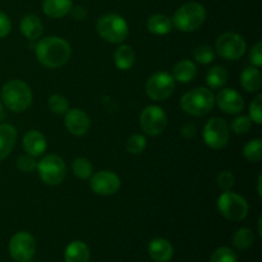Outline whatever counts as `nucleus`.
<instances>
[{
	"label": "nucleus",
	"mask_w": 262,
	"mask_h": 262,
	"mask_svg": "<svg viewBox=\"0 0 262 262\" xmlns=\"http://www.w3.org/2000/svg\"><path fill=\"white\" fill-rule=\"evenodd\" d=\"M71 45L68 41L56 36L41 38L36 45V58L46 68H60L71 58Z\"/></svg>",
	"instance_id": "nucleus-1"
},
{
	"label": "nucleus",
	"mask_w": 262,
	"mask_h": 262,
	"mask_svg": "<svg viewBox=\"0 0 262 262\" xmlns=\"http://www.w3.org/2000/svg\"><path fill=\"white\" fill-rule=\"evenodd\" d=\"M2 101L14 113H23L32 104V92L30 86L20 79H10L2 89Z\"/></svg>",
	"instance_id": "nucleus-2"
},
{
	"label": "nucleus",
	"mask_w": 262,
	"mask_h": 262,
	"mask_svg": "<svg viewBox=\"0 0 262 262\" xmlns=\"http://www.w3.org/2000/svg\"><path fill=\"white\" fill-rule=\"evenodd\" d=\"M205 19L206 10L204 5L197 2H189L177 9L171 23L181 32H193L204 25Z\"/></svg>",
	"instance_id": "nucleus-3"
},
{
	"label": "nucleus",
	"mask_w": 262,
	"mask_h": 262,
	"mask_svg": "<svg viewBox=\"0 0 262 262\" xmlns=\"http://www.w3.org/2000/svg\"><path fill=\"white\" fill-rule=\"evenodd\" d=\"M215 105V96L206 87H197L186 92L181 100V107L184 113L193 117L209 114Z\"/></svg>",
	"instance_id": "nucleus-4"
},
{
	"label": "nucleus",
	"mask_w": 262,
	"mask_h": 262,
	"mask_svg": "<svg viewBox=\"0 0 262 262\" xmlns=\"http://www.w3.org/2000/svg\"><path fill=\"white\" fill-rule=\"evenodd\" d=\"M96 30L105 41L112 43H122L129 33L127 20L114 13H107L100 17L96 23Z\"/></svg>",
	"instance_id": "nucleus-5"
},
{
	"label": "nucleus",
	"mask_w": 262,
	"mask_h": 262,
	"mask_svg": "<svg viewBox=\"0 0 262 262\" xmlns=\"http://www.w3.org/2000/svg\"><path fill=\"white\" fill-rule=\"evenodd\" d=\"M217 210L225 219L241 222L247 216L248 204L239 194L224 191L217 199Z\"/></svg>",
	"instance_id": "nucleus-6"
},
{
	"label": "nucleus",
	"mask_w": 262,
	"mask_h": 262,
	"mask_svg": "<svg viewBox=\"0 0 262 262\" xmlns=\"http://www.w3.org/2000/svg\"><path fill=\"white\" fill-rule=\"evenodd\" d=\"M37 171L41 181L48 186H58L67 176V166L63 159L58 155L45 156L37 164Z\"/></svg>",
	"instance_id": "nucleus-7"
},
{
	"label": "nucleus",
	"mask_w": 262,
	"mask_h": 262,
	"mask_svg": "<svg viewBox=\"0 0 262 262\" xmlns=\"http://www.w3.org/2000/svg\"><path fill=\"white\" fill-rule=\"evenodd\" d=\"M215 49L222 58L227 60H238L245 55L247 43L243 36L234 32H227L216 38Z\"/></svg>",
	"instance_id": "nucleus-8"
},
{
	"label": "nucleus",
	"mask_w": 262,
	"mask_h": 262,
	"mask_svg": "<svg viewBox=\"0 0 262 262\" xmlns=\"http://www.w3.org/2000/svg\"><path fill=\"white\" fill-rule=\"evenodd\" d=\"M176 81L168 72H156L146 82V94L154 101H164L173 95Z\"/></svg>",
	"instance_id": "nucleus-9"
},
{
	"label": "nucleus",
	"mask_w": 262,
	"mask_h": 262,
	"mask_svg": "<svg viewBox=\"0 0 262 262\" xmlns=\"http://www.w3.org/2000/svg\"><path fill=\"white\" fill-rule=\"evenodd\" d=\"M166 124H168V117L160 106L150 105L141 113L140 125L146 135L152 137L161 135L165 130Z\"/></svg>",
	"instance_id": "nucleus-10"
},
{
	"label": "nucleus",
	"mask_w": 262,
	"mask_h": 262,
	"mask_svg": "<svg viewBox=\"0 0 262 262\" xmlns=\"http://www.w3.org/2000/svg\"><path fill=\"white\" fill-rule=\"evenodd\" d=\"M9 253L17 262H28L36 253V241L30 233L18 232L10 238Z\"/></svg>",
	"instance_id": "nucleus-11"
},
{
	"label": "nucleus",
	"mask_w": 262,
	"mask_h": 262,
	"mask_svg": "<svg viewBox=\"0 0 262 262\" xmlns=\"http://www.w3.org/2000/svg\"><path fill=\"white\" fill-rule=\"evenodd\" d=\"M204 141L210 148L220 150L229 141V127L222 118H211L204 128Z\"/></svg>",
	"instance_id": "nucleus-12"
},
{
	"label": "nucleus",
	"mask_w": 262,
	"mask_h": 262,
	"mask_svg": "<svg viewBox=\"0 0 262 262\" xmlns=\"http://www.w3.org/2000/svg\"><path fill=\"white\" fill-rule=\"evenodd\" d=\"M91 189L100 196H112L120 188V178L114 171L102 170L91 177Z\"/></svg>",
	"instance_id": "nucleus-13"
},
{
	"label": "nucleus",
	"mask_w": 262,
	"mask_h": 262,
	"mask_svg": "<svg viewBox=\"0 0 262 262\" xmlns=\"http://www.w3.org/2000/svg\"><path fill=\"white\" fill-rule=\"evenodd\" d=\"M217 106L227 114H239L245 107V100L242 95L233 89H224L215 97Z\"/></svg>",
	"instance_id": "nucleus-14"
},
{
	"label": "nucleus",
	"mask_w": 262,
	"mask_h": 262,
	"mask_svg": "<svg viewBox=\"0 0 262 262\" xmlns=\"http://www.w3.org/2000/svg\"><path fill=\"white\" fill-rule=\"evenodd\" d=\"M67 130L73 136H84L91 127L90 117L82 109H68L64 118Z\"/></svg>",
	"instance_id": "nucleus-15"
},
{
	"label": "nucleus",
	"mask_w": 262,
	"mask_h": 262,
	"mask_svg": "<svg viewBox=\"0 0 262 262\" xmlns=\"http://www.w3.org/2000/svg\"><path fill=\"white\" fill-rule=\"evenodd\" d=\"M46 147H48V142H46L45 136L40 130L31 129L23 136V148L28 155L37 158L45 152Z\"/></svg>",
	"instance_id": "nucleus-16"
},
{
	"label": "nucleus",
	"mask_w": 262,
	"mask_h": 262,
	"mask_svg": "<svg viewBox=\"0 0 262 262\" xmlns=\"http://www.w3.org/2000/svg\"><path fill=\"white\" fill-rule=\"evenodd\" d=\"M148 255L155 262H168L173 258L174 248L169 241L155 238L148 243Z\"/></svg>",
	"instance_id": "nucleus-17"
},
{
	"label": "nucleus",
	"mask_w": 262,
	"mask_h": 262,
	"mask_svg": "<svg viewBox=\"0 0 262 262\" xmlns=\"http://www.w3.org/2000/svg\"><path fill=\"white\" fill-rule=\"evenodd\" d=\"M91 253L89 246L82 241H73L69 243L64 251L66 262H89Z\"/></svg>",
	"instance_id": "nucleus-18"
},
{
	"label": "nucleus",
	"mask_w": 262,
	"mask_h": 262,
	"mask_svg": "<svg viewBox=\"0 0 262 262\" xmlns=\"http://www.w3.org/2000/svg\"><path fill=\"white\" fill-rule=\"evenodd\" d=\"M17 142V130L10 124H0V161L4 160Z\"/></svg>",
	"instance_id": "nucleus-19"
},
{
	"label": "nucleus",
	"mask_w": 262,
	"mask_h": 262,
	"mask_svg": "<svg viewBox=\"0 0 262 262\" xmlns=\"http://www.w3.org/2000/svg\"><path fill=\"white\" fill-rule=\"evenodd\" d=\"M20 32L28 40H37L43 32V26L40 18L35 14H27L20 20Z\"/></svg>",
	"instance_id": "nucleus-20"
},
{
	"label": "nucleus",
	"mask_w": 262,
	"mask_h": 262,
	"mask_svg": "<svg viewBox=\"0 0 262 262\" xmlns=\"http://www.w3.org/2000/svg\"><path fill=\"white\" fill-rule=\"evenodd\" d=\"M171 76H173L174 81H178L181 83H188V82L193 81L197 76L196 64L188 59H183L174 66Z\"/></svg>",
	"instance_id": "nucleus-21"
},
{
	"label": "nucleus",
	"mask_w": 262,
	"mask_h": 262,
	"mask_svg": "<svg viewBox=\"0 0 262 262\" xmlns=\"http://www.w3.org/2000/svg\"><path fill=\"white\" fill-rule=\"evenodd\" d=\"M72 0H43L42 10L50 18H63L71 12Z\"/></svg>",
	"instance_id": "nucleus-22"
},
{
	"label": "nucleus",
	"mask_w": 262,
	"mask_h": 262,
	"mask_svg": "<svg viewBox=\"0 0 262 262\" xmlns=\"http://www.w3.org/2000/svg\"><path fill=\"white\" fill-rule=\"evenodd\" d=\"M261 72L256 67H247L241 74V86L247 92H257L261 89Z\"/></svg>",
	"instance_id": "nucleus-23"
},
{
	"label": "nucleus",
	"mask_w": 262,
	"mask_h": 262,
	"mask_svg": "<svg viewBox=\"0 0 262 262\" xmlns=\"http://www.w3.org/2000/svg\"><path fill=\"white\" fill-rule=\"evenodd\" d=\"M136 55L129 45H122L115 50L114 63L115 67L120 71H128L135 66Z\"/></svg>",
	"instance_id": "nucleus-24"
},
{
	"label": "nucleus",
	"mask_w": 262,
	"mask_h": 262,
	"mask_svg": "<svg viewBox=\"0 0 262 262\" xmlns=\"http://www.w3.org/2000/svg\"><path fill=\"white\" fill-rule=\"evenodd\" d=\"M147 30L154 35H168L173 30V23L165 14H154L147 20Z\"/></svg>",
	"instance_id": "nucleus-25"
},
{
	"label": "nucleus",
	"mask_w": 262,
	"mask_h": 262,
	"mask_svg": "<svg viewBox=\"0 0 262 262\" xmlns=\"http://www.w3.org/2000/svg\"><path fill=\"white\" fill-rule=\"evenodd\" d=\"M228 82V72L224 67L216 66L206 74V83L210 89H220Z\"/></svg>",
	"instance_id": "nucleus-26"
},
{
	"label": "nucleus",
	"mask_w": 262,
	"mask_h": 262,
	"mask_svg": "<svg viewBox=\"0 0 262 262\" xmlns=\"http://www.w3.org/2000/svg\"><path fill=\"white\" fill-rule=\"evenodd\" d=\"M255 235L253 232L248 228H239L233 235V246L237 250H247L253 245Z\"/></svg>",
	"instance_id": "nucleus-27"
},
{
	"label": "nucleus",
	"mask_w": 262,
	"mask_h": 262,
	"mask_svg": "<svg viewBox=\"0 0 262 262\" xmlns=\"http://www.w3.org/2000/svg\"><path fill=\"white\" fill-rule=\"evenodd\" d=\"M72 170H73V174L77 178L83 179L84 181V179L91 178L94 168H92V164L87 159L77 158L72 163Z\"/></svg>",
	"instance_id": "nucleus-28"
},
{
	"label": "nucleus",
	"mask_w": 262,
	"mask_h": 262,
	"mask_svg": "<svg viewBox=\"0 0 262 262\" xmlns=\"http://www.w3.org/2000/svg\"><path fill=\"white\" fill-rule=\"evenodd\" d=\"M243 155L248 161L252 163H258L262 159V140L261 138H255L251 140L243 148Z\"/></svg>",
	"instance_id": "nucleus-29"
},
{
	"label": "nucleus",
	"mask_w": 262,
	"mask_h": 262,
	"mask_svg": "<svg viewBox=\"0 0 262 262\" xmlns=\"http://www.w3.org/2000/svg\"><path fill=\"white\" fill-rule=\"evenodd\" d=\"M49 109L54 113V114H66L69 109L68 100L66 96L60 94H54L49 97L48 100Z\"/></svg>",
	"instance_id": "nucleus-30"
},
{
	"label": "nucleus",
	"mask_w": 262,
	"mask_h": 262,
	"mask_svg": "<svg viewBox=\"0 0 262 262\" xmlns=\"http://www.w3.org/2000/svg\"><path fill=\"white\" fill-rule=\"evenodd\" d=\"M146 146H147V141L143 137L142 135H132L128 137L127 143H125V147L127 151L132 155H140L145 151Z\"/></svg>",
	"instance_id": "nucleus-31"
},
{
	"label": "nucleus",
	"mask_w": 262,
	"mask_h": 262,
	"mask_svg": "<svg viewBox=\"0 0 262 262\" xmlns=\"http://www.w3.org/2000/svg\"><path fill=\"white\" fill-rule=\"evenodd\" d=\"M193 58L197 63L210 64L215 60V51L210 45H200L194 49Z\"/></svg>",
	"instance_id": "nucleus-32"
},
{
	"label": "nucleus",
	"mask_w": 262,
	"mask_h": 262,
	"mask_svg": "<svg viewBox=\"0 0 262 262\" xmlns=\"http://www.w3.org/2000/svg\"><path fill=\"white\" fill-rule=\"evenodd\" d=\"M210 262H237V256L232 248L220 247L212 253Z\"/></svg>",
	"instance_id": "nucleus-33"
},
{
	"label": "nucleus",
	"mask_w": 262,
	"mask_h": 262,
	"mask_svg": "<svg viewBox=\"0 0 262 262\" xmlns=\"http://www.w3.org/2000/svg\"><path fill=\"white\" fill-rule=\"evenodd\" d=\"M251 127H252V120L246 115H239L232 122V130L235 135H246Z\"/></svg>",
	"instance_id": "nucleus-34"
},
{
	"label": "nucleus",
	"mask_w": 262,
	"mask_h": 262,
	"mask_svg": "<svg viewBox=\"0 0 262 262\" xmlns=\"http://www.w3.org/2000/svg\"><path fill=\"white\" fill-rule=\"evenodd\" d=\"M250 118L256 124L262 123V95L258 94L250 105Z\"/></svg>",
	"instance_id": "nucleus-35"
},
{
	"label": "nucleus",
	"mask_w": 262,
	"mask_h": 262,
	"mask_svg": "<svg viewBox=\"0 0 262 262\" xmlns=\"http://www.w3.org/2000/svg\"><path fill=\"white\" fill-rule=\"evenodd\" d=\"M17 168L23 173H32L37 168V161L31 155H22L17 160Z\"/></svg>",
	"instance_id": "nucleus-36"
},
{
	"label": "nucleus",
	"mask_w": 262,
	"mask_h": 262,
	"mask_svg": "<svg viewBox=\"0 0 262 262\" xmlns=\"http://www.w3.org/2000/svg\"><path fill=\"white\" fill-rule=\"evenodd\" d=\"M234 181L235 179L232 171L224 170L222 171V173L217 174V186H219V188L223 189V191H230V189L233 188V186H234Z\"/></svg>",
	"instance_id": "nucleus-37"
},
{
	"label": "nucleus",
	"mask_w": 262,
	"mask_h": 262,
	"mask_svg": "<svg viewBox=\"0 0 262 262\" xmlns=\"http://www.w3.org/2000/svg\"><path fill=\"white\" fill-rule=\"evenodd\" d=\"M250 60L256 68H260L262 66V42L256 43L252 49H251L250 53Z\"/></svg>",
	"instance_id": "nucleus-38"
},
{
	"label": "nucleus",
	"mask_w": 262,
	"mask_h": 262,
	"mask_svg": "<svg viewBox=\"0 0 262 262\" xmlns=\"http://www.w3.org/2000/svg\"><path fill=\"white\" fill-rule=\"evenodd\" d=\"M10 30H12V22H10V18L8 17L5 13L0 12V38L9 35Z\"/></svg>",
	"instance_id": "nucleus-39"
},
{
	"label": "nucleus",
	"mask_w": 262,
	"mask_h": 262,
	"mask_svg": "<svg viewBox=\"0 0 262 262\" xmlns=\"http://www.w3.org/2000/svg\"><path fill=\"white\" fill-rule=\"evenodd\" d=\"M194 135H196V125L193 123H186L181 127V136L186 140L194 137Z\"/></svg>",
	"instance_id": "nucleus-40"
},
{
	"label": "nucleus",
	"mask_w": 262,
	"mask_h": 262,
	"mask_svg": "<svg viewBox=\"0 0 262 262\" xmlns=\"http://www.w3.org/2000/svg\"><path fill=\"white\" fill-rule=\"evenodd\" d=\"M72 14V17L74 18V19L77 20H83L84 18L87 17V10L84 9L83 7H81V5H77V7H72L71 12H69Z\"/></svg>",
	"instance_id": "nucleus-41"
},
{
	"label": "nucleus",
	"mask_w": 262,
	"mask_h": 262,
	"mask_svg": "<svg viewBox=\"0 0 262 262\" xmlns=\"http://www.w3.org/2000/svg\"><path fill=\"white\" fill-rule=\"evenodd\" d=\"M261 184H262V176L260 174L257 179V192H258V196L262 197V189H261Z\"/></svg>",
	"instance_id": "nucleus-42"
},
{
	"label": "nucleus",
	"mask_w": 262,
	"mask_h": 262,
	"mask_svg": "<svg viewBox=\"0 0 262 262\" xmlns=\"http://www.w3.org/2000/svg\"><path fill=\"white\" fill-rule=\"evenodd\" d=\"M3 118H4V109H3V104L2 101H0V120H2Z\"/></svg>",
	"instance_id": "nucleus-43"
}]
</instances>
